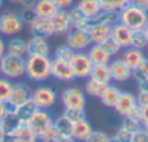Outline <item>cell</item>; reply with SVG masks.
I'll list each match as a JSON object with an SVG mask.
<instances>
[{
    "label": "cell",
    "instance_id": "4fadbf2b",
    "mask_svg": "<svg viewBox=\"0 0 148 142\" xmlns=\"http://www.w3.org/2000/svg\"><path fill=\"white\" fill-rule=\"evenodd\" d=\"M109 69L112 74V80L117 83H125L133 78V70L122 61V58L113 60L109 62Z\"/></svg>",
    "mask_w": 148,
    "mask_h": 142
},
{
    "label": "cell",
    "instance_id": "7c38bea8",
    "mask_svg": "<svg viewBox=\"0 0 148 142\" xmlns=\"http://www.w3.org/2000/svg\"><path fill=\"white\" fill-rule=\"evenodd\" d=\"M29 99H31V89L27 84L25 83H13L12 93L8 99L9 106L16 107L20 105L27 102Z\"/></svg>",
    "mask_w": 148,
    "mask_h": 142
},
{
    "label": "cell",
    "instance_id": "bcb514c9",
    "mask_svg": "<svg viewBox=\"0 0 148 142\" xmlns=\"http://www.w3.org/2000/svg\"><path fill=\"white\" fill-rule=\"evenodd\" d=\"M9 129L7 119H0V142L7 140V132Z\"/></svg>",
    "mask_w": 148,
    "mask_h": 142
},
{
    "label": "cell",
    "instance_id": "7a4b0ae2",
    "mask_svg": "<svg viewBox=\"0 0 148 142\" xmlns=\"http://www.w3.org/2000/svg\"><path fill=\"white\" fill-rule=\"evenodd\" d=\"M120 22L130 27L131 30H143L148 22V13L129 1V4H126L120 10Z\"/></svg>",
    "mask_w": 148,
    "mask_h": 142
},
{
    "label": "cell",
    "instance_id": "f907efd6",
    "mask_svg": "<svg viewBox=\"0 0 148 142\" xmlns=\"http://www.w3.org/2000/svg\"><path fill=\"white\" fill-rule=\"evenodd\" d=\"M136 85H138V92H148V78L136 80Z\"/></svg>",
    "mask_w": 148,
    "mask_h": 142
},
{
    "label": "cell",
    "instance_id": "4316f807",
    "mask_svg": "<svg viewBox=\"0 0 148 142\" xmlns=\"http://www.w3.org/2000/svg\"><path fill=\"white\" fill-rule=\"evenodd\" d=\"M7 53L17 57L27 56V43L21 38H13L7 43Z\"/></svg>",
    "mask_w": 148,
    "mask_h": 142
},
{
    "label": "cell",
    "instance_id": "60d3db41",
    "mask_svg": "<svg viewBox=\"0 0 148 142\" xmlns=\"http://www.w3.org/2000/svg\"><path fill=\"white\" fill-rule=\"evenodd\" d=\"M121 128H123V129H126L127 132L133 133V132H135V131H138L139 128H142V123H138L133 119H129V118L123 116V120H122V123H121Z\"/></svg>",
    "mask_w": 148,
    "mask_h": 142
},
{
    "label": "cell",
    "instance_id": "b9f144b4",
    "mask_svg": "<svg viewBox=\"0 0 148 142\" xmlns=\"http://www.w3.org/2000/svg\"><path fill=\"white\" fill-rule=\"evenodd\" d=\"M20 17H21V20L23 21L25 25H30L36 18V16H35V12H34L33 8H22V12L20 13Z\"/></svg>",
    "mask_w": 148,
    "mask_h": 142
},
{
    "label": "cell",
    "instance_id": "6f0895ef",
    "mask_svg": "<svg viewBox=\"0 0 148 142\" xmlns=\"http://www.w3.org/2000/svg\"><path fill=\"white\" fill-rule=\"evenodd\" d=\"M142 125H143V129L146 131L147 135H148V123H144V124H142Z\"/></svg>",
    "mask_w": 148,
    "mask_h": 142
},
{
    "label": "cell",
    "instance_id": "f6af8a7d",
    "mask_svg": "<svg viewBox=\"0 0 148 142\" xmlns=\"http://www.w3.org/2000/svg\"><path fill=\"white\" fill-rule=\"evenodd\" d=\"M126 118L133 119V120H135V122H138V123H142V119H140V106H139V105L134 106L133 109L129 111V114L126 115Z\"/></svg>",
    "mask_w": 148,
    "mask_h": 142
},
{
    "label": "cell",
    "instance_id": "7bdbcfd3",
    "mask_svg": "<svg viewBox=\"0 0 148 142\" xmlns=\"http://www.w3.org/2000/svg\"><path fill=\"white\" fill-rule=\"evenodd\" d=\"M130 142H148V135L146 131L143 129V125H142V128H139L138 131L131 133Z\"/></svg>",
    "mask_w": 148,
    "mask_h": 142
},
{
    "label": "cell",
    "instance_id": "e0dca14e",
    "mask_svg": "<svg viewBox=\"0 0 148 142\" xmlns=\"http://www.w3.org/2000/svg\"><path fill=\"white\" fill-rule=\"evenodd\" d=\"M88 35L91 38L92 44H103L107 39L112 36V27L103 23L92 22L88 28Z\"/></svg>",
    "mask_w": 148,
    "mask_h": 142
},
{
    "label": "cell",
    "instance_id": "f546056e",
    "mask_svg": "<svg viewBox=\"0 0 148 142\" xmlns=\"http://www.w3.org/2000/svg\"><path fill=\"white\" fill-rule=\"evenodd\" d=\"M39 140H42L43 142H72V140L68 137H65L64 135L60 133V131L57 129L55 125H52Z\"/></svg>",
    "mask_w": 148,
    "mask_h": 142
},
{
    "label": "cell",
    "instance_id": "d6a6232c",
    "mask_svg": "<svg viewBox=\"0 0 148 142\" xmlns=\"http://www.w3.org/2000/svg\"><path fill=\"white\" fill-rule=\"evenodd\" d=\"M53 125L60 131V133H61V135H64L65 137L70 138V140L73 141V138H72V125H73V124L69 122V120H66V119H65V118L61 115L60 118L55 119Z\"/></svg>",
    "mask_w": 148,
    "mask_h": 142
},
{
    "label": "cell",
    "instance_id": "680465c9",
    "mask_svg": "<svg viewBox=\"0 0 148 142\" xmlns=\"http://www.w3.org/2000/svg\"><path fill=\"white\" fill-rule=\"evenodd\" d=\"M3 5H4V0H0V9L3 8Z\"/></svg>",
    "mask_w": 148,
    "mask_h": 142
},
{
    "label": "cell",
    "instance_id": "ac0fdd59",
    "mask_svg": "<svg viewBox=\"0 0 148 142\" xmlns=\"http://www.w3.org/2000/svg\"><path fill=\"white\" fill-rule=\"evenodd\" d=\"M136 105H138V102H136V96H134L133 93H129V92H121L120 97H118V99L113 109L116 110V112H117L118 115L126 116V115L129 114V111H130L134 106H136Z\"/></svg>",
    "mask_w": 148,
    "mask_h": 142
},
{
    "label": "cell",
    "instance_id": "8992f818",
    "mask_svg": "<svg viewBox=\"0 0 148 142\" xmlns=\"http://www.w3.org/2000/svg\"><path fill=\"white\" fill-rule=\"evenodd\" d=\"M23 21L20 14L14 12H5L0 14V34L5 36H14L22 31Z\"/></svg>",
    "mask_w": 148,
    "mask_h": 142
},
{
    "label": "cell",
    "instance_id": "ffe728a7",
    "mask_svg": "<svg viewBox=\"0 0 148 142\" xmlns=\"http://www.w3.org/2000/svg\"><path fill=\"white\" fill-rule=\"evenodd\" d=\"M35 16L38 18H44V20H51L52 16L59 10L57 5L55 4L53 0H36L33 7Z\"/></svg>",
    "mask_w": 148,
    "mask_h": 142
},
{
    "label": "cell",
    "instance_id": "8d00e7d4",
    "mask_svg": "<svg viewBox=\"0 0 148 142\" xmlns=\"http://www.w3.org/2000/svg\"><path fill=\"white\" fill-rule=\"evenodd\" d=\"M103 5V9L110 10H121L126 4H129L130 0H100Z\"/></svg>",
    "mask_w": 148,
    "mask_h": 142
},
{
    "label": "cell",
    "instance_id": "74e56055",
    "mask_svg": "<svg viewBox=\"0 0 148 142\" xmlns=\"http://www.w3.org/2000/svg\"><path fill=\"white\" fill-rule=\"evenodd\" d=\"M103 47L107 49V52H108V53H109L112 57H113V56H117V54L121 52V49H122V47H121L116 40H113L112 38L107 39V40L103 43Z\"/></svg>",
    "mask_w": 148,
    "mask_h": 142
},
{
    "label": "cell",
    "instance_id": "f1b7e54d",
    "mask_svg": "<svg viewBox=\"0 0 148 142\" xmlns=\"http://www.w3.org/2000/svg\"><path fill=\"white\" fill-rule=\"evenodd\" d=\"M92 22L103 23L107 26H114L116 23L120 22V10H110V9H103L95 18H92Z\"/></svg>",
    "mask_w": 148,
    "mask_h": 142
},
{
    "label": "cell",
    "instance_id": "816d5d0a",
    "mask_svg": "<svg viewBox=\"0 0 148 142\" xmlns=\"http://www.w3.org/2000/svg\"><path fill=\"white\" fill-rule=\"evenodd\" d=\"M139 106H140V105H139ZM140 119H142V124L148 123V103L140 106Z\"/></svg>",
    "mask_w": 148,
    "mask_h": 142
},
{
    "label": "cell",
    "instance_id": "484cf974",
    "mask_svg": "<svg viewBox=\"0 0 148 142\" xmlns=\"http://www.w3.org/2000/svg\"><path fill=\"white\" fill-rule=\"evenodd\" d=\"M77 7H78L90 20L95 18L103 10V5H101L100 0H81Z\"/></svg>",
    "mask_w": 148,
    "mask_h": 142
},
{
    "label": "cell",
    "instance_id": "3957f363",
    "mask_svg": "<svg viewBox=\"0 0 148 142\" xmlns=\"http://www.w3.org/2000/svg\"><path fill=\"white\" fill-rule=\"evenodd\" d=\"M25 57H17L5 53L0 58V72L10 80L20 79L25 75Z\"/></svg>",
    "mask_w": 148,
    "mask_h": 142
},
{
    "label": "cell",
    "instance_id": "ba28073f",
    "mask_svg": "<svg viewBox=\"0 0 148 142\" xmlns=\"http://www.w3.org/2000/svg\"><path fill=\"white\" fill-rule=\"evenodd\" d=\"M70 66L73 69V72L75 75V79H84L88 78L91 70L94 67V64L91 62L88 54L84 53L83 51L74 52L72 60H70Z\"/></svg>",
    "mask_w": 148,
    "mask_h": 142
},
{
    "label": "cell",
    "instance_id": "277c9868",
    "mask_svg": "<svg viewBox=\"0 0 148 142\" xmlns=\"http://www.w3.org/2000/svg\"><path fill=\"white\" fill-rule=\"evenodd\" d=\"M53 122H55L53 116L46 109H38L27 119L29 125L34 131V133L38 136V140L53 125Z\"/></svg>",
    "mask_w": 148,
    "mask_h": 142
},
{
    "label": "cell",
    "instance_id": "8fae6325",
    "mask_svg": "<svg viewBox=\"0 0 148 142\" xmlns=\"http://www.w3.org/2000/svg\"><path fill=\"white\" fill-rule=\"evenodd\" d=\"M51 76L64 83H70L75 79L70 62L56 58V57L51 60Z\"/></svg>",
    "mask_w": 148,
    "mask_h": 142
},
{
    "label": "cell",
    "instance_id": "681fc988",
    "mask_svg": "<svg viewBox=\"0 0 148 142\" xmlns=\"http://www.w3.org/2000/svg\"><path fill=\"white\" fill-rule=\"evenodd\" d=\"M136 102L138 105H147L148 103V92H138L136 96Z\"/></svg>",
    "mask_w": 148,
    "mask_h": 142
},
{
    "label": "cell",
    "instance_id": "c3c4849f",
    "mask_svg": "<svg viewBox=\"0 0 148 142\" xmlns=\"http://www.w3.org/2000/svg\"><path fill=\"white\" fill-rule=\"evenodd\" d=\"M59 9H69L74 4V0H53Z\"/></svg>",
    "mask_w": 148,
    "mask_h": 142
},
{
    "label": "cell",
    "instance_id": "ee69618b",
    "mask_svg": "<svg viewBox=\"0 0 148 142\" xmlns=\"http://www.w3.org/2000/svg\"><path fill=\"white\" fill-rule=\"evenodd\" d=\"M130 136L131 133L127 132L126 129L123 128H118V131L116 132V135L113 136L112 141H116V142H130Z\"/></svg>",
    "mask_w": 148,
    "mask_h": 142
},
{
    "label": "cell",
    "instance_id": "d6986e66",
    "mask_svg": "<svg viewBox=\"0 0 148 142\" xmlns=\"http://www.w3.org/2000/svg\"><path fill=\"white\" fill-rule=\"evenodd\" d=\"M87 54L94 65H109L112 61V56L107 52L103 44H91Z\"/></svg>",
    "mask_w": 148,
    "mask_h": 142
},
{
    "label": "cell",
    "instance_id": "d4e9b609",
    "mask_svg": "<svg viewBox=\"0 0 148 142\" xmlns=\"http://www.w3.org/2000/svg\"><path fill=\"white\" fill-rule=\"evenodd\" d=\"M121 92H122V91H120V89H118L116 85H113V84L109 83V84H107V85H105L104 91L101 92L99 99H100V102H101L105 107L113 109V107H114V105H116V102H117V99H118V97H120Z\"/></svg>",
    "mask_w": 148,
    "mask_h": 142
},
{
    "label": "cell",
    "instance_id": "30bf717a",
    "mask_svg": "<svg viewBox=\"0 0 148 142\" xmlns=\"http://www.w3.org/2000/svg\"><path fill=\"white\" fill-rule=\"evenodd\" d=\"M66 44L75 52H79V51H84V49L90 48L92 41L88 35V31L72 27L66 32Z\"/></svg>",
    "mask_w": 148,
    "mask_h": 142
},
{
    "label": "cell",
    "instance_id": "f5cc1de1",
    "mask_svg": "<svg viewBox=\"0 0 148 142\" xmlns=\"http://www.w3.org/2000/svg\"><path fill=\"white\" fill-rule=\"evenodd\" d=\"M130 1L138 8H140L142 10L148 13V0H130Z\"/></svg>",
    "mask_w": 148,
    "mask_h": 142
},
{
    "label": "cell",
    "instance_id": "94428289",
    "mask_svg": "<svg viewBox=\"0 0 148 142\" xmlns=\"http://www.w3.org/2000/svg\"><path fill=\"white\" fill-rule=\"evenodd\" d=\"M0 75H1V72H0Z\"/></svg>",
    "mask_w": 148,
    "mask_h": 142
},
{
    "label": "cell",
    "instance_id": "5b68a950",
    "mask_svg": "<svg viewBox=\"0 0 148 142\" xmlns=\"http://www.w3.org/2000/svg\"><path fill=\"white\" fill-rule=\"evenodd\" d=\"M7 140L13 142H35L38 141V136L31 129L27 120H16V124L8 129Z\"/></svg>",
    "mask_w": 148,
    "mask_h": 142
},
{
    "label": "cell",
    "instance_id": "5bb4252c",
    "mask_svg": "<svg viewBox=\"0 0 148 142\" xmlns=\"http://www.w3.org/2000/svg\"><path fill=\"white\" fill-rule=\"evenodd\" d=\"M51 23L53 26V31L56 35H66V32L72 28L69 12L66 9H59L52 16Z\"/></svg>",
    "mask_w": 148,
    "mask_h": 142
},
{
    "label": "cell",
    "instance_id": "83f0119b",
    "mask_svg": "<svg viewBox=\"0 0 148 142\" xmlns=\"http://www.w3.org/2000/svg\"><path fill=\"white\" fill-rule=\"evenodd\" d=\"M88 78L95 79L96 81L103 83V84H109L113 81L109 65H94Z\"/></svg>",
    "mask_w": 148,
    "mask_h": 142
},
{
    "label": "cell",
    "instance_id": "d590c367",
    "mask_svg": "<svg viewBox=\"0 0 148 142\" xmlns=\"http://www.w3.org/2000/svg\"><path fill=\"white\" fill-rule=\"evenodd\" d=\"M74 49L70 48L68 44H64V45L57 47V49L55 51V57L60 60H64V61H70L74 54Z\"/></svg>",
    "mask_w": 148,
    "mask_h": 142
},
{
    "label": "cell",
    "instance_id": "603a6c76",
    "mask_svg": "<svg viewBox=\"0 0 148 142\" xmlns=\"http://www.w3.org/2000/svg\"><path fill=\"white\" fill-rule=\"evenodd\" d=\"M69 17H70V22H72V27L88 31L90 26L92 25V20H90L78 7H74L69 10Z\"/></svg>",
    "mask_w": 148,
    "mask_h": 142
},
{
    "label": "cell",
    "instance_id": "9a60e30c",
    "mask_svg": "<svg viewBox=\"0 0 148 142\" xmlns=\"http://www.w3.org/2000/svg\"><path fill=\"white\" fill-rule=\"evenodd\" d=\"M133 32H134V30H131L130 27H127L123 23L118 22L114 26H112V36L110 38L117 41L122 48H127L131 44Z\"/></svg>",
    "mask_w": 148,
    "mask_h": 142
},
{
    "label": "cell",
    "instance_id": "9c48e42d",
    "mask_svg": "<svg viewBox=\"0 0 148 142\" xmlns=\"http://www.w3.org/2000/svg\"><path fill=\"white\" fill-rule=\"evenodd\" d=\"M61 102L65 109H84L86 93L77 87H70L61 93Z\"/></svg>",
    "mask_w": 148,
    "mask_h": 142
},
{
    "label": "cell",
    "instance_id": "836d02e7",
    "mask_svg": "<svg viewBox=\"0 0 148 142\" xmlns=\"http://www.w3.org/2000/svg\"><path fill=\"white\" fill-rule=\"evenodd\" d=\"M62 116L66 120H69L72 124H74V123L84 119L86 112H84V109H65L62 112Z\"/></svg>",
    "mask_w": 148,
    "mask_h": 142
},
{
    "label": "cell",
    "instance_id": "11a10c76",
    "mask_svg": "<svg viewBox=\"0 0 148 142\" xmlns=\"http://www.w3.org/2000/svg\"><path fill=\"white\" fill-rule=\"evenodd\" d=\"M7 53V43L4 41V39L0 36V58Z\"/></svg>",
    "mask_w": 148,
    "mask_h": 142
},
{
    "label": "cell",
    "instance_id": "e575fe53",
    "mask_svg": "<svg viewBox=\"0 0 148 142\" xmlns=\"http://www.w3.org/2000/svg\"><path fill=\"white\" fill-rule=\"evenodd\" d=\"M12 88H13V83L10 81V79L5 78H0V101L8 102L12 93Z\"/></svg>",
    "mask_w": 148,
    "mask_h": 142
},
{
    "label": "cell",
    "instance_id": "7dc6e473",
    "mask_svg": "<svg viewBox=\"0 0 148 142\" xmlns=\"http://www.w3.org/2000/svg\"><path fill=\"white\" fill-rule=\"evenodd\" d=\"M0 119L9 120V105H8V102L0 101Z\"/></svg>",
    "mask_w": 148,
    "mask_h": 142
},
{
    "label": "cell",
    "instance_id": "6da1fadb",
    "mask_svg": "<svg viewBox=\"0 0 148 142\" xmlns=\"http://www.w3.org/2000/svg\"><path fill=\"white\" fill-rule=\"evenodd\" d=\"M25 75L34 83H43L51 78V58L42 54H30L25 58Z\"/></svg>",
    "mask_w": 148,
    "mask_h": 142
},
{
    "label": "cell",
    "instance_id": "7402d4cb",
    "mask_svg": "<svg viewBox=\"0 0 148 142\" xmlns=\"http://www.w3.org/2000/svg\"><path fill=\"white\" fill-rule=\"evenodd\" d=\"M144 58H146V56H144L143 51L138 49V48H133V47L125 48V51H123V53H122V61L133 71L140 65V62L143 61Z\"/></svg>",
    "mask_w": 148,
    "mask_h": 142
},
{
    "label": "cell",
    "instance_id": "52a82bcc",
    "mask_svg": "<svg viewBox=\"0 0 148 142\" xmlns=\"http://www.w3.org/2000/svg\"><path fill=\"white\" fill-rule=\"evenodd\" d=\"M31 99L39 109H51L56 105L57 93L53 88L48 85H39L31 91Z\"/></svg>",
    "mask_w": 148,
    "mask_h": 142
},
{
    "label": "cell",
    "instance_id": "cb8c5ba5",
    "mask_svg": "<svg viewBox=\"0 0 148 142\" xmlns=\"http://www.w3.org/2000/svg\"><path fill=\"white\" fill-rule=\"evenodd\" d=\"M92 124L88 120L84 119L79 120V122L74 123L72 125V138L73 141H86L88 135L92 132Z\"/></svg>",
    "mask_w": 148,
    "mask_h": 142
},
{
    "label": "cell",
    "instance_id": "91938a15",
    "mask_svg": "<svg viewBox=\"0 0 148 142\" xmlns=\"http://www.w3.org/2000/svg\"><path fill=\"white\" fill-rule=\"evenodd\" d=\"M12 3H14V4H18V0H10Z\"/></svg>",
    "mask_w": 148,
    "mask_h": 142
},
{
    "label": "cell",
    "instance_id": "2e32d148",
    "mask_svg": "<svg viewBox=\"0 0 148 142\" xmlns=\"http://www.w3.org/2000/svg\"><path fill=\"white\" fill-rule=\"evenodd\" d=\"M30 32L33 36H42V38H51L55 35L53 26L51 23V20H44V18L36 17L33 22L29 25Z\"/></svg>",
    "mask_w": 148,
    "mask_h": 142
},
{
    "label": "cell",
    "instance_id": "db71d44e",
    "mask_svg": "<svg viewBox=\"0 0 148 142\" xmlns=\"http://www.w3.org/2000/svg\"><path fill=\"white\" fill-rule=\"evenodd\" d=\"M36 0H18V4L22 5V8H33Z\"/></svg>",
    "mask_w": 148,
    "mask_h": 142
},
{
    "label": "cell",
    "instance_id": "ab89813d",
    "mask_svg": "<svg viewBox=\"0 0 148 142\" xmlns=\"http://www.w3.org/2000/svg\"><path fill=\"white\" fill-rule=\"evenodd\" d=\"M112 141L110 137L107 133L101 132V131H94L88 135V137L86 138V142H109Z\"/></svg>",
    "mask_w": 148,
    "mask_h": 142
},
{
    "label": "cell",
    "instance_id": "44dd1931",
    "mask_svg": "<svg viewBox=\"0 0 148 142\" xmlns=\"http://www.w3.org/2000/svg\"><path fill=\"white\" fill-rule=\"evenodd\" d=\"M27 43V56L30 54H42V56H49V44L46 38L42 36H33Z\"/></svg>",
    "mask_w": 148,
    "mask_h": 142
},
{
    "label": "cell",
    "instance_id": "4dcf8cb0",
    "mask_svg": "<svg viewBox=\"0 0 148 142\" xmlns=\"http://www.w3.org/2000/svg\"><path fill=\"white\" fill-rule=\"evenodd\" d=\"M105 85H107V84L99 83V81H96L95 79H91V78H90L88 80H87L86 85H84V92H86L88 96L99 98L100 94H101V92L104 91Z\"/></svg>",
    "mask_w": 148,
    "mask_h": 142
},
{
    "label": "cell",
    "instance_id": "1f68e13d",
    "mask_svg": "<svg viewBox=\"0 0 148 142\" xmlns=\"http://www.w3.org/2000/svg\"><path fill=\"white\" fill-rule=\"evenodd\" d=\"M130 47L142 49V51L148 47V39H147V36H146V34H144L143 30H134Z\"/></svg>",
    "mask_w": 148,
    "mask_h": 142
},
{
    "label": "cell",
    "instance_id": "f35d334b",
    "mask_svg": "<svg viewBox=\"0 0 148 142\" xmlns=\"http://www.w3.org/2000/svg\"><path fill=\"white\" fill-rule=\"evenodd\" d=\"M133 76L136 80L148 78V58H144L143 61L140 62V65L133 71Z\"/></svg>",
    "mask_w": 148,
    "mask_h": 142
},
{
    "label": "cell",
    "instance_id": "9f6ffc18",
    "mask_svg": "<svg viewBox=\"0 0 148 142\" xmlns=\"http://www.w3.org/2000/svg\"><path fill=\"white\" fill-rule=\"evenodd\" d=\"M143 31H144V34H146V36H147V39H148V22L146 23V26L143 27Z\"/></svg>",
    "mask_w": 148,
    "mask_h": 142
}]
</instances>
